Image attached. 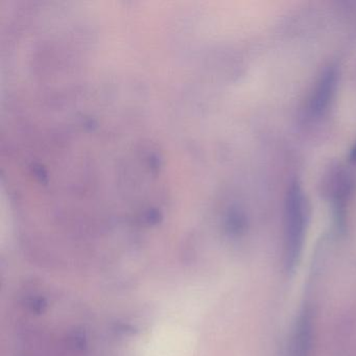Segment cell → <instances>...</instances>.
I'll use <instances>...</instances> for the list:
<instances>
[{"label":"cell","instance_id":"4","mask_svg":"<svg viewBox=\"0 0 356 356\" xmlns=\"http://www.w3.org/2000/svg\"><path fill=\"white\" fill-rule=\"evenodd\" d=\"M350 159H351L352 161H356V143H354L351 151H350Z\"/></svg>","mask_w":356,"mask_h":356},{"label":"cell","instance_id":"3","mask_svg":"<svg viewBox=\"0 0 356 356\" xmlns=\"http://www.w3.org/2000/svg\"><path fill=\"white\" fill-rule=\"evenodd\" d=\"M337 85V72L334 70H328L321 76L320 81L314 89L312 102H310V111L314 115H321L328 107L329 102L332 99Z\"/></svg>","mask_w":356,"mask_h":356},{"label":"cell","instance_id":"2","mask_svg":"<svg viewBox=\"0 0 356 356\" xmlns=\"http://www.w3.org/2000/svg\"><path fill=\"white\" fill-rule=\"evenodd\" d=\"M312 310L306 306L298 314L289 343V356H310L314 343Z\"/></svg>","mask_w":356,"mask_h":356},{"label":"cell","instance_id":"1","mask_svg":"<svg viewBox=\"0 0 356 356\" xmlns=\"http://www.w3.org/2000/svg\"><path fill=\"white\" fill-rule=\"evenodd\" d=\"M309 220V205L299 183L289 186L284 207L285 266L293 272L301 260Z\"/></svg>","mask_w":356,"mask_h":356}]
</instances>
